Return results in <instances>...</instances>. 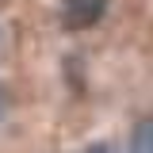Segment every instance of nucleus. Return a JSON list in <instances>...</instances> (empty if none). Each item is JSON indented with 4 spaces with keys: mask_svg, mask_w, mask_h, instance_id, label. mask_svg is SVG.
Returning a JSON list of instances; mask_svg holds the SVG:
<instances>
[{
    "mask_svg": "<svg viewBox=\"0 0 153 153\" xmlns=\"http://www.w3.org/2000/svg\"><path fill=\"white\" fill-rule=\"evenodd\" d=\"M130 149H134V153H153V119H142V123L134 126Z\"/></svg>",
    "mask_w": 153,
    "mask_h": 153,
    "instance_id": "f03ea898",
    "label": "nucleus"
},
{
    "mask_svg": "<svg viewBox=\"0 0 153 153\" xmlns=\"http://www.w3.org/2000/svg\"><path fill=\"white\" fill-rule=\"evenodd\" d=\"M107 12V0H65L61 4V19H65V27H92L100 23V16Z\"/></svg>",
    "mask_w": 153,
    "mask_h": 153,
    "instance_id": "f257e3e1",
    "label": "nucleus"
},
{
    "mask_svg": "<svg viewBox=\"0 0 153 153\" xmlns=\"http://www.w3.org/2000/svg\"><path fill=\"white\" fill-rule=\"evenodd\" d=\"M88 153H115V149H111V146H92Z\"/></svg>",
    "mask_w": 153,
    "mask_h": 153,
    "instance_id": "7ed1b4c3",
    "label": "nucleus"
},
{
    "mask_svg": "<svg viewBox=\"0 0 153 153\" xmlns=\"http://www.w3.org/2000/svg\"><path fill=\"white\" fill-rule=\"evenodd\" d=\"M0 107H8V103H4V96H0Z\"/></svg>",
    "mask_w": 153,
    "mask_h": 153,
    "instance_id": "20e7f679",
    "label": "nucleus"
}]
</instances>
